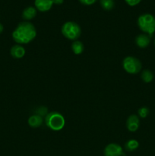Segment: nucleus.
<instances>
[{"mask_svg": "<svg viewBox=\"0 0 155 156\" xmlns=\"http://www.w3.org/2000/svg\"><path fill=\"white\" fill-rule=\"evenodd\" d=\"M150 43V37L146 34H139L135 38V44L140 48H146Z\"/></svg>", "mask_w": 155, "mask_h": 156, "instance_id": "nucleus-9", "label": "nucleus"}, {"mask_svg": "<svg viewBox=\"0 0 155 156\" xmlns=\"http://www.w3.org/2000/svg\"><path fill=\"white\" fill-rule=\"evenodd\" d=\"M36 36V27L29 21L19 23L12 32V39L20 45L29 44L34 40Z\"/></svg>", "mask_w": 155, "mask_h": 156, "instance_id": "nucleus-1", "label": "nucleus"}, {"mask_svg": "<svg viewBox=\"0 0 155 156\" xmlns=\"http://www.w3.org/2000/svg\"><path fill=\"white\" fill-rule=\"evenodd\" d=\"M140 126L139 117L136 114H132L128 117L126 120V127L130 132H135L138 129Z\"/></svg>", "mask_w": 155, "mask_h": 156, "instance_id": "nucleus-7", "label": "nucleus"}, {"mask_svg": "<svg viewBox=\"0 0 155 156\" xmlns=\"http://www.w3.org/2000/svg\"><path fill=\"white\" fill-rule=\"evenodd\" d=\"M3 29H4V27H3V25L1 24V23H0V34H1L2 33Z\"/></svg>", "mask_w": 155, "mask_h": 156, "instance_id": "nucleus-21", "label": "nucleus"}, {"mask_svg": "<svg viewBox=\"0 0 155 156\" xmlns=\"http://www.w3.org/2000/svg\"><path fill=\"white\" fill-rule=\"evenodd\" d=\"M96 1L97 0H79V2L84 5H91L94 4Z\"/></svg>", "mask_w": 155, "mask_h": 156, "instance_id": "nucleus-19", "label": "nucleus"}, {"mask_svg": "<svg viewBox=\"0 0 155 156\" xmlns=\"http://www.w3.org/2000/svg\"><path fill=\"white\" fill-rule=\"evenodd\" d=\"M141 78L142 81L145 83H150L153 79V74L150 70L145 69L141 73Z\"/></svg>", "mask_w": 155, "mask_h": 156, "instance_id": "nucleus-15", "label": "nucleus"}, {"mask_svg": "<svg viewBox=\"0 0 155 156\" xmlns=\"http://www.w3.org/2000/svg\"><path fill=\"white\" fill-rule=\"evenodd\" d=\"M100 6L106 11H110L115 6V2L114 0H100Z\"/></svg>", "mask_w": 155, "mask_h": 156, "instance_id": "nucleus-16", "label": "nucleus"}, {"mask_svg": "<svg viewBox=\"0 0 155 156\" xmlns=\"http://www.w3.org/2000/svg\"><path fill=\"white\" fill-rule=\"evenodd\" d=\"M125 2L129 6H132L133 7V6H135L139 4L141 2V0H125Z\"/></svg>", "mask_w": 155, "mask_h": 156, "instance_id": "nucleus-18", "label": "nucleus"}, {"mask_svg": "<svg viewBox=\"0 0 155 156\" xmlns=\"http://www.w3.org/2000/svg\"><path fill=\"white\" fill-rule=\"evenodd\" d=\"M43 121V120L42 116L38 115V114H34V115H31L29 117L27 123H28L29 126L30 127L38 128L42 125Z\"/></svg>", "mask_w": 155, "mask_h": 156, "instance_id": "nucleus-12", "label": "nucleus"}, {"mask_svg": "<svg viewBox=\"0 0 155 156\" xmlns=\"http://www.w3.org/2000/svg\"><path fill=\"white\" fill-rule=\"evenodd\" d=\"M122 67L126 73L135 75L141 70V62L138 58L134 56H126L122 61Z\"/></svg>", "mask_w": 155, "mask_h": 156, "instance_id": "nucleus-5", "label": "nucleus"}, {"mask_svg": "<svg viewBox=\"0 0 155 156\" xmlns=\"http://www.w3.org/2000/svg\"><path fill=\"white\" fill-rule=\"evenodd\" d=\"M154 45H155V39H154Z\"/></svg>", "mask_w": 155, "mask_h": 156, "instance_id": "nucleus-22", "label": "nucleus"}, {"mask_svg": "<svg viewBox=\"0 0 155 156\" xmlns=\"http://www.w3.org/2000/svg\"><path fill=\"white\" fill-rule=\"evenodd\" d=\"M138 117H141V118H146L149 114L148 108H147V107H141V108L138 109Z\"/></svg>", "mask_w": 155, "mask_h": 156, "instance_id": "nucleus-17", "label": "nucleus"}, {"mask_svg": "<svg viewBox=\"0 0 155 156\" xmlns=\"http://www.w3.org/2000/svg\"><path fill=\"white\" fill-rule=\"evenodd\" d=\"M62 34L65 38L70 41H77L81 36V27L74 21H67L62 26Z\"/></svg>", "mask_w": 155, "mask_h": 156, "instance_id": "nucleus-4", "label": "nucleus"}, {"mask_svg": "<svg viewBox=\"0 0 155 156\" xmlns=\"http://www.w3.org/2000/svg\"><path fill=\"white\" fill-rule=\"evenodd\" d=\"M36 15V9L33 6H28L25 8L22 12V18L25 21H30L33 19Z\"/></svg>", "mask_w": 155, "mask_h": 156, "instance_id": "nucleus-11", "label": "nucleus"}, {"mask_svg": "<svg viewBox=\"0 0 155 156\" xmlns=\"http://www.w3.org/2000/svg\"><path fill=\"white\" fill-rule=\"evenodd\" d=\"M34 5L36 10L41 12H48L53 5V0H35Z\"/></svg>", "mask_w": 155, "mask_h": 156, "instance_id": "nucleus-8", "label": "nucleus"}, {"mask_svg": "<svg viewBox=\"0 0 155 156\" xmlns=\"http://www.w3.org/2000/svg\"><path fill=\"white\" fill-rule=\"evenodd\" d=\"M45 123L47 127L52 130L60 131L65 126V120L60 113L53 111L46 114L45 117Z\"/></svg>", "mask_w": 155, "mask_h": 156, "instance_id": "nucleus-3", "label": "nucleus"}, {"mask_svg": "<svg viewBox=\"0 0 155 156\" xmlns=\"http://www.w3.org/2000/svg\"><path fill=\"white\" fill-rule=\"evenodd\" d=\"M71 50L73 53L75 55H80L81 54L84 50V46L83 43L80 41H74V42L71 44Z\"/></svg>", "mask_w": 155, "mask_h": 156, "instance_id": "nucleus-13", "label": "nucleus"}, {"mask_svg": "<svg viewBox=\"0 0 155 156\" xmlns=\"http://www.w3.org/2000/svg\"><path fill=\"white\" fill-rule=\"evenodd\" d=\"M138 26L141 31L151 37L155 32V17L151 14H142L138 18Z\"/></svg>", "mask_w": 155, "mask_h": 156, "instance_id": "nucleus-2", "label": "nucleus"}, {"mask_svg": "<svg viewBox=\"0 0 155 156\" xmlns=\"http://www.w3.org/2000/svg\"><path fill=\"white\" fill-rule=\"evenodd\" d=\"M53 4L58 5H62V3L64 2V0H53Z\"/></svg>", "mask_w": 155, "mask_h": 156, "instance_id": "nucleus-20", "label": "nucleus"}, {"mask_svg": "<svg viewBox=\"0 0 155 156\" xmlns=\"http://www.w3.org/2000/svg\"><path fill=\"white\" fill-rule=\"evenodd\" d=\"M25 49L20 44H16L13 46L10 50L11 56L15 59H21L25 55Z\"/></svg>", "mask_w": 155, "mask_h": 156, "instance_id": "nucleus-10", "label": "nucleus"}, {"mask_svg": "<svg viewBox=\"0 0 155 156\" xmlns=\"http://www.w3.org/2000/svg\"><path fill=\"white\" fill-rule=\"evenodd\" d=\"M105 156H122L124 155L122 148L116 143H109L104 149Z\"/></svg>", "mask_w": 155, "mask_h": 156, "instance_id": "nucleus-6", "label": "nucleus"}, {"mask_svg": "<svg viewBox=\"0 0 155 156\" xmlns=\"http://www.w3.org/2000/svg\"><path fill=\"white\" fill-rule=\"evenodd\" d=\"M139 146V143L136 140H129L125 144V149L128 152H133Z\"/></svg>", "mask_w": 155, "mask_h": 156, "instance_id": "nucleus-14", "label": "nucleus"}]
</instances>
